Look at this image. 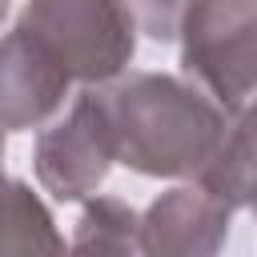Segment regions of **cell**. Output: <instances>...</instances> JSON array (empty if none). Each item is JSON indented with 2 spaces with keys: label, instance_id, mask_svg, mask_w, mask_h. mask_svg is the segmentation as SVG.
<instances>
[{
  "label": "cell",
  "instance_id": "obj_2",
  "mask_svg": "<svg viewBox=\"0 0 257 257\" xmlns=\"http://www.w3.org/2000/svg\"><path fill=\"white\" fill-rule=\"evenodd\" d=\"M16 24L72 76V84L120 76L141 32L124 0H28Z\"/></svg>",
  "mask_w": 257,
  "mask_h": 257
},
{
  "label": "cell",
  "instance_id": "obj_4",
  "mask_svg": "<svg viewBox=\"0 0 257 257\" xmlns=\"http://www.w3.org/2000/svg\"><path fill=\"white\" fill-rule=\"evenodd\" d=\"M32 165L36 181L56 201H84L104 185L108 169L116 165V153L92 84H84L72 96L68 112L56 124L40 128Z\"/></svg>",
  "mask_w": 257,
  "mask_h": 257
},
{
  "label": "cell",
  "instance_id": "obj_9",
  "mask_svg": "<svg viewBox=\"0 0 257 257\" xmlns=\"http://www.w3.org/2000/svg\"><path fill=\"white\" fill-rule=\"evenodd\" d=\"M72 249H108V253H141V213L120 197H96L84 205L76 221Z\"/></svg>",
  "mask_w": 257,
  "mask_h": 257
},
{
  "label": "cell",
  "instance_id": "obj_1",
  "mask_svg": "<svg viewBox=\"0 0 257 257\" xmlns=\"http://www.w3.org/2000/svg\"><path fill=\"white\" fill-rule=\"evenodd\" d=\"M116 165L145 177H201L225 141L229 116L193 80L165 72H120L92 84Z\"/></svg>",
  "mask_w": 257,
  "mask_h": 257
},
{
  "label": "cell",
  "instance_id": "obj_10",
  "mask_svg": "<svg viewBox=\"0 0 257 257\" xmlns=\"http://www.w3.org/2000/svg\"><path fill=\"white\" fill-rule=\"evenodd\" d=\"M128 12L137 16V28L153 40H177L181 16L193 0H124Z\"/></svg>",
  "mask_w": 257,
  "mask_h": 257
},
{
  "label": "cell",
  "instance_id": "obj_3",
  "mask_svg": "<svg viewBox=\"0 0 257 257\" xmlns=\"http://www.w3.org/2000/svg\"><path fill=\"white\" fill-rule=\"evenodd\" d=\"M177 40L185 76L225 116L257 104V0H193Z\"/></svg>",
  "mask_w": 257,
  "mask_h": 257
},
{
  "label": "cell",
  "instance_id": "obj_8",
  "mask_svg": "<svg viewBox=\"0 0 257 257\" xmlns=\"http://www.w3.org/2000/svg\"><path fill=\"white\" fill-rule=\"evenodd\" d=\"M64 237L56 233L44 201L24 185L8 181L0 189V253H56Z\"/></svg>",
  "mask_w": 257,
  "mask_h": 257
},
{
  "label": "cell",
  "instance_id": "obj_5",
  "mask_svg": "<svg viewBox=\"0 0 257 257\" xmlns=\"http://www.w3.org/2000/svg\"><path fill=\"white\" fill-rule=\"evenodd\" d=\"M72 92V76L16 24L0 36V128L24 133L48 124Z\"/></svg>",
  "mask_w": 257,
  "mask_h": 257
},
{
  "label": "cell",
  "instance_id": "obj_12",
  "mask_svg": "<svg viewBox=\"0 0 257 257\" xmlns=\"http://www.w3.org/2000/svg\"><path fill=\"white\" fill-rule=\"evenodd\" d=\"M4 12H8V0H0V20H4Z\"/></svg>",
  "mask_w": 257,
  "mask_h": 257
},
{
  "label": "cell",
  "instance_id": "obj_6",
  "mask_svg": "<svg viewBox=\"0 0 257 257\" xmlns=\"http://www.w3.org/2000/svg\"><path fill=\"white\" fill-rule=\"evenodd\" d=\"M233 209L197 177L157 197L141 213V253H217L229 237Z\"/></svg>",
  "mask_w": 257,
  "mask_h": 257
},
{
  "label": "cell",
  "instance_id": "obj_11",
  "mask_svg": "<svg viewBox=\"0 0 257 257\" xmlns=\"http://www.w3.org/2000/svg\"><path fill=\"white\" fill-rule=\"evenodd\" d=\"M8 185V177H4V128H0V189Z\"/></svg>",
  "mask_w": 257,
  "mask_h": 257
},
{
  "label": "cell",
  "instance_id": "obj_7",
  "mask_svg": "<svg viewBox=\"0 0 257 257\" xmlns=\"http://www.w3.org/2000/svg\"><path fill=\"white\" fill-rule=\"evenodd\" d=\"M197 181L209 193H217L229 209L257 213V104L229 116L225 141Z\"/></svg>",
  "mask_w": 257,
  "mask_h": 257
}]
</instances>
